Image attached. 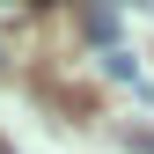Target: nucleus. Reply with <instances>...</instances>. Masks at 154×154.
<instances>
[{
    "label": "nucleus",
    "instance_id": "3",
    "mask_svg": "<svg viewBox=\"0 0 154 154\" xmlns=\"http://www.w3.org/2000/svg\"><path fill=\"white\" fill-rule=\"evenodd\" d=\"M140 147H147V154H154V132H140Z\"/></svg>",
    "mask_w": 154,
    "mask_h": 154
},
{
    "label": "nucleus",
    "instance_id": "1",
    "mask_svg": "<svg viewBox=\"0 0 154 154\" xmlns=\"http://www.w3.org/2000/svg\"><path fill=\"white\" fill-rule=\"evenodd\" d=\"M103 66H110V81H125V88H140V66H132V51H103Z\"/></svg>",
    "mask_w": 154,
    "mask_h": 154
},
{
    "label": "nucleus",
    "instance_id": "2",
    "mask_svg": "<svg viewBox=\"0 0 154 154\" xmlns=\"http://www.w3.org/2000/svg\"><path fill=\"white\" fill-rule=\"evenodd\" d=\"M81 22H88V37H118V15H110V8H88Z\"/></svg>",
    "mask_w": 154,
    "mask_h": 154
}]
</instances>
